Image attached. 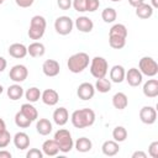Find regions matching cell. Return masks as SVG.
I'll return each mask as SVG.
<instances>
[{"label":"cell","mask_w":158,"mask_h":158,"mask_svg":"<svg viewBox=\"0 0 158 158\" xmlns=\"http://www.w3.org/2000/svg\"><path fill=\"white\" fill-rule=\"evenodd\" d=\"M77 95L81 100H90L95 95V86L91 83H81L77 89Z\"/></svg>","instance_id":"10"},{"label":"cell","mask_w":158,"mask_h":158,"mask_svg":"<svg viewBox=\"0 0 158 158\" xmlns=\"http://www.w3.org/2000/svg\"><path fill=\"white\" fill-rule=\"evenodd\" d=\"M144 2V0H128V4L131 5V6H133L135 9L137 7V6H139L141 4H143Z\"/></svg>","instance_id":"45"},{"label":"cell","mask_w":158,"mask_h":158,"mask_svg":"<svg viewBox=\"0 0 158 158\" xmlns=\"http://www.w3.org/2000/svg\"><path fill=\"white\" fill-rule=\"evenodd\" d=\"M41 100L48 106H54L59 101V94L54 89H46L43 93H41Z\"/></svg>","instance_id":"14"},{"label":"cell","mask_w":158,"mask_h":158,"mask_svg":"<svg viewBox=\"0 0 158 158\" xmlns=\"http://www.w3.org/2000/svg\"><path fill=\"white\" fill-rule=\"evenodd\" d=\"M6 65H7V62L4 57L0 56V73H2L5 69H6Z\"/></svg>","instance_id":"43"},{"label":"cell","mask_w":158,"mask_h":158,"mask_svg":"<svg viewBox=\"0 0 158 158\" xmlns=\"http://www.w3.org/2000/svg\"><path fill=\"white\" fill-rule=\"evenodd\" d=\"M117 17V12L114 7H105L101 12V19L104 20V22L106 23H111L116 20Z\"/></svg>","instance_id":"33"},{"label":"cell","mask_w":158,"mask_h":158,"mask_svg":"<svg viewBox=\"0 0 158 158\" xmlns=\"http://www.w3.org/2000/svg\"><path fill=\"white\" fill-rule=\"evenodd\" d=\"M153 9H157L158 7V0H152V5H151Z\"/></svg>","instance_id":"48"},{"label":"cell","mask_w":158,"mask_h":158,"mask_svg":"<svg viewBox=\"0 0 158 158\" xmlns=\"http://www.w3.org/2000/svg\"><path fill=\"white\" fill-rule=\"evenodd\" d=\"M4 128H6V125H5V121L0 117V131H1V130H4Z\"/></svg>","instance_id":"47"},{"label":"cell","mask_w":158,"mask_h":158,"mask_svg":"<svg viewBox=\"0 0 158 158\" xmlns=\"http://www.w3.org/2000/svg\"><path fill=\"white\" fill-rule=\"evenodd\" d=\"M127 27L123 23H115L109 31V36H117L122 38H127Z\"/></svg>","instance_id":"29"},{"label":"cell","mask_w":158,"mask_h":158,"mask_svg":"<svg viewBox=\"0 0 158 158\" xmlns=\"http://www.w3.org/2000/svg\"><path fill=\"white\" fill-rule=\"evenodd\" d=\"M153 11H154V9L149 4L143 2V4H141L139 6L136 7V16H138L139 19L146 20V19H149L153 15Z\"/></svg>","instance_id":"27"},{"label":"cell","mask_w":158,"mask_h":158,"mask_svg":"<svg viewBox=\"0 0 158 158\" xmlns=\"http://www.w3.org/2000/svg\"><path fill=\"white\" fill-rule=\"evenodd\" d=\"M95 112L89 109V107H84V109H79L73 111L72 116H70V121L72 125L75 128H85V127H90L94 125L95 122Z\"/></svg>","instance_id":"1"},{"label":"cell","mask_w":158,"mask_h":158,"mask_svg":"<svg viewBox=\"0 0 158 158\" xmlns=\"http://www.w3.org/2000/svg\"><path fill=\"white\" fill-rule=\"evenodd\" d=\"M46 27H47L46 19L41 15H35L30 21V28H28L27 35L31 40H35V41L41 40L44 35Z\"/></svg>","instance_id":"3"},{"label":"cell","mask_w":158,"mask_h":158,"mask_svg":"<svg viewBox=\"0 0 158 158\" xmlns=\"http://www.w3.org/2000/svg\"><path fill=\"white\" fill-rule=\"evenodd\" d=\"M2 2H4V0H0V5H1V4H2Z\"/></svg>","instance_id":"51"},{"label":"cell","mask_w":158,"mask_h":158,"mask_svg":"<svg viewBox=\"0 0 158 158\" xmlns=\"http://www.w3.org/2000/svg\"><path fill=\"white\" fill-rule=\"evenodd\" d=\"M74 146H75V149H77L78 152H80V153H86V152H89V151L93 148V142H91L89 138H86V137H80V138H78V139L75 141Z\"/></svg>","instance_id":"28"},{"label":"cell","mask_w":158,"mask_h":158,"mask_svg":"<svg viewBox=\"0 0 158 158\" xmlns=\"http://www.w3.org/2000/svg\"><path fill=\"white\" fill-rule=\"evenodd\" d=\"M42 72L46 77H57L60 72V65L56 59H46L42 64Z\"/></svg>","instance_id":"9"},{"label":"cell","mask_w":158,"mask_h":158,"mask_svg":"<svg viewBox=\"0 0 158 158\" xmlns=\"http://www.w3.org/2000/svg\"><path fill=\"white\" fill-rule=\"evenodd\" d=\"M143 94L147 98H156L158 96V80L157 79H148L143 84Z\"/></svg>","instance_id":"16"},{"label":"cell","mask_w":158,"mask_h":158,"mask_svg":"<svg viewBox=\"0 0 158 158\" xmlns=\"http://www.w3.org/2000/svg\"><path fill=\"white\" fill-rule=\"evenodd\" d=\"M132 158H147V154L142 151H136L133 154H132Z\"/></svg>","instance_id":"44"},{"label":"cell","mask_w":158,"mask_h":158,"mask_svg":"<svg viewBox=\"0 0 158 158\" xmlns=\"http://www.w3.org/2000/svg\"><path fill=\"white\" fill-rule=\"evenodd\" d=\"M138 68H139V72L142 73V75H147V77H156L157 73H158V64L157 62L152 58V57H142L139 59V63H138Z\"/></svg>","instance_id":"6"},{"label":"cell","mask_w":158,"mask_h":158,"mask_svg":"<svg viewBox=\"0 0 158 158\" xmlns=\"http://www.w3.org/2000/svg\"><path fill=\"white\" fill-rule=\"evenodd\" d=\"M11 139H12V137L6 128L0 131V148H6L10 144Z\"/></svg>","instance_id":"36"},{"label":"cell","mask_w":158,"mask_h":158,"mask_svg":"<svg viewBox=\"0 0 158 158\" xmlns=\"http://www.w3.org/2000/svg\"><path fill=\"white\" fill-rule=\"evenodd\" d=\"M33 1H35V0H15L16 5L20 6V7H23V9L30 7V6L33 4Z\"/></svg>","instance_id":"42"},{"label":"cell","mask_w":158,"mask_h":158,"mask_svg":"<svg viewBox=\"0 0 158 158\" xmlns=\"http://www.w3.org/2000/svg\"><path fill=\"white\" fill-rule=\"evenodd\" d=\"M109 63L104 57H94L90 62V73L94 78H104L107 74Z\"/></svg>","instance_id":"5"},{"label":"cell","mask_w":158,"mask_h":158,"mask_svg":"<svg viewBox=\"0 0 158 158\" xmlns=\"http://www.w3.org/2000/svg\"><path fill=\"white\" fill-rule=\"evenodd\" d=\"M14 144L17 149L20 151H23V149H27L30 147V136L26 133V132H17L14 138Z\"/></svg>","instance_id":"15"},{"label":"cell","mask_w":158,"mask_h":158,"mask_svg":"<svg viewBox=\"0 0 158 158\" xmlns=\"http://www.w3.org/2000/svg\"><path fill=\"white\" fill-rule=\"evenodd\" d=\"M75 27L83 33H89L94 28V22L88 16H79L75 19Z\"/></svg>","instance_id":"13"},{"label":"cell","mask_w":158,"mask_h":158,"mask_svg":"<svg viewBox=\"0 0 158 158\" xmlns=\"http://www.w3.org/2000/svg\"><path fill=\"white\" fill-rule=\"evenodd\" d=\"M20 111H21L27 118H30L31 121H36V120L38 118V111H37V109L32 105V102L22 104Z\"/></svg>","instance_id":"25"},{"label":"cell","mask_w":158,"mask_h":158,"mask_svg":"<svg viewBox=\"0 0 158 158\" xmlns=\"http://www.w3.org/2000/svg\"><path fill=\"white\" fill-rule=\"evenodd\" d=\"M139 118L146 125H153L157 120V111L153 106H143L139 110Z\"/></svg>","instance_id":"11"},{"label":"cell","mask_w":158,"mask_h":158,"mask_svg":"<svg viewBox=\"0 0 158 158\" xmlns=\"http://www.w3.org/2000/svg\"><path fill=\"white\" fill-rule=\"evenodd\" d=\"M12 154L9 151H0V158H11Z\"/></svg>","instance_id":"46"},{"label":"cell","mask_w":158,"mask_h":158,"mask_svg":"<svg viewBox=\"0 0 158 158\" xmlns=\"http://www.w3.org/2000/svg\"><path fill=\"white\" fill-rule=\"evenodd\" d=\"M94 86H95V90H98L101 94H105V93H109L111 90V81L109 79H106L105 77L104 78H98Z\"/></svg>","instance_id":"30"},{"label":"cell","mask_w":158,"mask_h":158,"mask_svg":"<svg viewBox=\"0 0 158 158\" xmlns=\"http://www.w3.org/2000/svg\"><path fill=\"white\" fill-rule=\"evenodd\" d=\"M125 79L126 81L128 83L130 86H138L141 83H142V79H143V75L142 73L139 72V69L137 68H130L126 74H125Z\"/></svg>","instance_id":"12"},{"label":"cell","mask_w":158,"mask_h":158,"mask_svg":"<svg viewBox=\"0 0 158 158\" xmlns=\"http://www.w3.org/2000/svg\"><path fill=\"white\" fill-rule=\"evenodd\" d=\"M25 98L28 102H36L41 99V90L36 86H31L30 89L26 90L25 93Z\"/></svg>","instance_id":"31"},{"label":"cell","mask_w":158,"mask_h":158,"mask_svg":"<svg viewBox=\"0 0 158 158\" xmlns=\"http://www.w3.org/2000/svg\"><path fill=\"white\" fill-rule=\"evenodd\" d=\"M44 53H46V47H44V44L41 43V42L35 41V42L30 43V46L27 47V54H30V56L33 57V58H40V57H42Z\"/></svg>","instance_id":"20"},{"label":"cell","mask_w":158,"mask_h":158,"mask_svg":"<svg viewBox=\"0 0 158 158\" xmlns=\"http://www.w3.org/2000/svg\"><path fill=\"white\" fill-rule=\"evenodd\" d=\"M2 91H4V88H2V85H1V84H0V95H1V94H2Z\"/></svg>","instance_id":"49"},{"label":"cell","mask_w":158,"mask_h":158,"mask_svg":"<svg viewBox=\"0 0 158 158\" xmlns=\"http://www.w3.org/2000/svg\"><path fill=\"white\" fill-rule=\"evenodd\" d=\"M52 122L48 118H40L36 123V130L41 136H47L52 132Z\"/></svg>","instance_id":"26"},{"label":"cell","mask_w":158,"mask_h":158,"mask_svg":"<svg viewBox=\"0 0 158 158\" xmlns=\"http://www.w3.org/2000/svg\"><path fill=\"white\" fill-rule=\"evenodd\" d=\"M111 1H114V2H117V1H121V0H111Z\"/></svg>","instance_id":"50"},{"label":"cell","mask_w":158,"mask_h":158,"mask_svg":"<svg viewBox=\"0 0 158 158\" xmlns=\"http://www.w3.org/2000/svg\"><path fill=\"white\" fill-rule=\"evenodd\" d=\"M31 122L32 121L30 118H27L21 111L16 112V115H15V125L17 127H20V128H27V127H30Z\"/></svg>","instance_id":"34"},{"label":"cell","mask_w":158,"mask_h":158,"mask_svg":"<svg viewBox=\"0 0 158 158\" xmlns=\"http://www.w3.org/2000/svg\"><path fill=\"white\" fill-rule=\"evenodd\" d=\"M112 138L116 142H123L127 138V130L123 126H116L112 130Z\"/></svg>","instance_id":"32"},{"label":"cell","mask_w":158,"mask_h":158,"mask_svg":"<svg viewBox=\"0 0 158 158\" xmlns=\"http://www.w3.org/2000/svg\"><path fill=\"white\" fill-rule=\"evenodd\" d=\"M125 74H126V70L120 64H116L110 69V79L114 83H117V84L122 83L125 80Z\"/></svg>","instance_id":"21"},{"label":"cell","mask_w":158,"mask_h":158,"mask_svg":"<svg viewBox=\"0 0 158 158\" xmlns=\"http://www.w3.org/2000/svg\"><path fill=\"white\" fill-rule=\"evenodd\" d=\"M112 105L115 109L117 110H123L127 107L128 105V99H127V95L125 93H116L114 96H112Z\"/></svg>","instance_id":"24"},{"label":"cell","mask_w":158,"mask_h":158,"mask_svg":"<svg viewBox=\"0 0 158 158\" xmlns=\"http://www.w3.org/2000/svg\"><path fill=\"white\" fill-rule=\"evenodd\" d=\"M100 6V1L99 0H86V11L89 12H94L99 9Z\"/></svg>","instance_id":"38"},{"label":"cell","mask_w":158,"mask_h":158,"mask_svg":"<svg viewBox=\"0 0 158 158\" xmlns=\"http://www.w3.org/2000/svg\"><path fill=\"white\" fill-rule=\"evenodd\" d=\"M9 54L16 59H20V58H25L26 54H27V47L22 43H12L10 44L9 49H7Z\"/></svg>","instance_id":"17"},{"label":"cell","mask_w":158,"mask_h":158,"mask_svg":"<svg viewBox=\"0 0 158 158\" xmlns=\"http://www.w3.org/2000/svg\"><path fill=\"white\" fill-rule=\"evenodd\" d=\"M26 157H27V158H42V157H43V152L40 151L38 148H31V149L27 152Z\"/></svg>","instance_id":"40"},{"label":"cell","mask_w":158,"mask_h":158,"mask_svg":"<svg viewBox=\"0 0 158 158\" xmlns=\"http://www.w3.org/2000/svg\"><path fill=\"white\" fill-rule=\"evenodd\" d=\"M42 152L48 157H54L59 153V147L54 139H47L42 144Z\"/></svg>","instance_id":"22"},{"label":"cell","mask_w":158,"mask_h":158,"mask_svg":"<svg viewBox=\"0 0 158 158\" xmlns=\"http://www.w3.org/2000/svg\"><path fill=\"white\" fill-rule=\"evenodd\" d=\"M57 5L62 10H69L72 7V0H57Z\"/></svg>","instance_id":"41"},{"label":"cell","mask_w":158,"mask_h":158,"mask_svg":"<svg viewBox=\"0 0 158 158\" xmlns=\"http://www.w3.org/2000/svg\"><path fill=\"white\" fill-rule=\"evenodd\" d=\"M89 62H90V58H89V54L85 53V52H78V53H74L69 57L68 62H67V65H68V69L72 72V73H81L84 69H86L89 67Z\"/></svg>","instance_id":"2"},{"label":"cell","mask_w":158,"mask_h":158,"mask_svg":"<svg viewBox=\"0 0 158 158\" xmlns=\"http://www.w3.org/2000/svg\"><path fill=\"white\" fill-rule=\"evenodd\" d=\"M53 139L57 142V144L59 147V152H62V153L70 152L73 146H74V141L72 138V133L65 128H59L54 133Z\"/></svg>","instance_id":"4"},{"label":"cell","mask_w":158,"mask_h":158,"mask_svg":"<svg viewBox=\"0 0 158 158\" xmlns=\"http://www.w3.org/2000/svg\"><path fill=\"white\" fill-rule=\"evenodd\" d=\"M109 44L114 49H121L126 44V38L117 37V36H109Z\"/></svg>","instance_id":"35"},{"label":"cell","mask_w":158,"mask_h":158,"mask_svg":"<svg viewBox=\"0 0 158 158\" xmlns=\"http://www.w3.org/2000/svg\"><path fill=\"white\" fill-rule=\"evenodd\" d=\"M72 6L78 12H85L86 11V0H73Z\"/></svg>","instance_id":"37"},{"label":"cell","mask_w":158,"mask_h":158,"mask_svg":"<svg viewBox=\"0 0 158 158\" xmlns=\"http://www.w3.org/2000/svg\"><path fill=\"white\" fill-rule=\"evenodd\" d=\"M101 151L105 156L107 157H114L116 156L118 152H120V146H118V142L114 141V139H110V141H105L101 146Z\"/></svg>","instance_id":"19"},{"label":"cell","mask_w":158,"mask_h":158,"mask_svg":"<svg viewBox=\"0 0 158 158\" xmlns=\"http://www.w3.org/2000/svg\"><path fill=\"white\" fill-rule=\"evenodd\" d=\"M9 77L14 83H22L28 77V69L23 64H16L10 69Z\"/></svg>","instance_id":"8"},{"label":"cell","mask_w":158,"mask_h":158,"mask_svg":"<svg viewBox=\"0 0 158 158\" xmlns=\"http://www.w3.org/2000/svg\"><path fill=\"white\" fill-rule=\"evenodd\" d=\"M6 94H7V96H9L10 100L16 101V100L21 99L25 93H23V88H22L19 83H15V84H12V85H10V86L7 88Z\"/></svg>","instance_id":"23"},{"label":"cell","mask_w":158,"mask_h":158,"mask_svg":"<svg viewBox=\"0 0 158 158\" xmlns=\"http://www.w3.org/2000/svg\"><path fill=\"white\" fill-rule=\"evenodd\" d=\"M73 26H74V22L69 16H59L54 21V30L57 33L62 36L69 35L73 30Z\"/></svg>","instance_id":"7"},{"label":"cell","mask_w":158,"mask_h":158,"mask_svg":"<svg viewBox=\"0 0 158 158\" xmlns=\"http://www.w3.org/2000/svg\"><path fill=\"white\" fill-rule=\"evenodd\" d=\"M69 120V112L65 107H58L53 112V121L58 126H64Z\"/></svg>","instance_id":"18"},{"label":"cell","mask_w":158,"mask_h":158,"mask_svg":"<svg viewBox=\"0 0 158 158\" xmlns=\"http://www.w3.org/2000/svg\"><path fill=\"white\" fill-rule=\"evenodd\" d=\"M148 154L152 158H157L158 157V141H153L149 147H148Z\"/></svg>","instance_id":"39"},{"label":"cell","mask_w":158,"mask_h":158,"mask_svg":"<svg viewBox=\"0 0 158 158\" xmlns=\"http://www.w3.org/2000/svg\"><path fill=\"white\" fill-rule=\"evenodd\" d=\"M4 1H5V0H4Z\"/></svg>","instance_id":"52"}]
</instances>
